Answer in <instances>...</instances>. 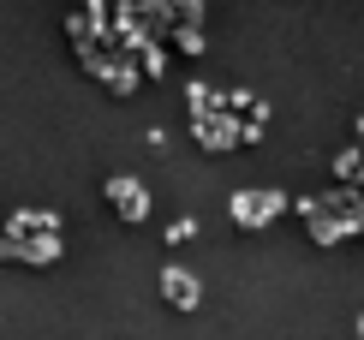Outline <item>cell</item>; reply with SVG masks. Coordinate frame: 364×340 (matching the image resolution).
<instances>
[{"label": "cell", "instance_id": "1", "mask_svg": "<svg viewBox=\"0 0 364 340\" xmlns=\"http://www.w3.org/2000/svg\"><path fill=\"white\" fill-rule=\"evenodd\" d=\"M108 191H114V203H119V209H126V215H132V221H138V215H144V191H138V185H126V179H114V185H108Z\"/></svg>", "mask_w": 364, "mask_h": 340}, {"label": "cell", "instance_id": "2", "mask_svg": "<svg viewBox=\"0 0 364 340\" xmlns=\"http://www.w3.org/2000/svg\"><path fill=\"white\" fill-rule=\"evenodd\" d=\"M161 287H168V299H173V304H197V287L186 281V275H168Z\"/></svg>", "mask_w": 364, "mask_h": 340}]
</instances>
